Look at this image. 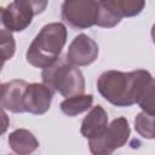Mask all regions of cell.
<instances>
[{"mask_svg": "<svg viewBox=\"0 0 155 155\" xmlns=\"http://www.w3.org/2000/svg\"><path fill=\"white\" fill-rule=\"evenodd\" d=\"M151 74L144 69L133 71L107 70L97 80V90L101 96L115 107H131L137 103L138 96Z\"/></svg>", "mask_w": 155, "mask_h": 155, "instance_id": "cell-1", "label": "cell"}, {"mask_svg": "<svg viewBox=\"0 0 155 155\" xmlns=\"http://www.w3.org/2000/svg\"><path fill=\"white\" fill-rule=\"evenodd\" d=\"M67 28L61 22L44 25L27 50V62L35 68L45 69L50 67L59 58L67 42Z\"/></svg>", "mask_w": 155, "mask_h": 155, "instance_id": "cell-2", "label": "cell"}, {"mask_svg": "<svg viewBox=\"0 0 155 155\" xmlns=\"http://www.w3.org/2000/svg\"><path fill=\"white\" fill-rule=\"evenodd\" d=\"M42 84L52 92H58L63 97H73L85 92V78L81 70L70 64L65 57H61L50 67L41 71Z\"/></svg>", "mask_w": 155, "mask_h": 155, "instance_id": "cell-3", "label": "cell"}, {"mask_svg": "<svg viewBox=\"0 0 155 155\" xmlns=\"http://www.w3.org/2000/svg\"><path fill=\"white\" fill-rule=\"evenodd\" d=\"M131 128L126 117L114 119L98 136L88 139L92 155H111L114 150L124 147L130 138Z\"/></svg>", "mask_w": 155, "mask_h": 155, "instance_id": "cell-4", "label": "cell"}, {"mask_svg": "<svg viewBox=\"0 0 155 155\" xmlns=\"http://www.w3.org/2000/svg\"><path fill=\"white\" fill-rule=\"evenodd\" d=\"M47 6V1L16 0L10 2L2 12L4 27L12 31H23L33 21V17L41 13Z\"/></svg>", "mask_w": 155, "mask_h": 155, "instance_id": "cell-5", "label": "cell"}, {"mask_svg": "<svg viewBox=\"0 0 155 155\" xmlns=\"http://www.w3.org/2000/svg\"><path fill=\"white\" fill-rule=\"evenodd\" d=\"M62 19L74 29H87L96 25L98 1L67 0L62 4Z\"/></svg>", "mask_w": 155, "mask_h": 155, "instance_id": "cell-6", "label": "cell"}, {"mask_svg": "<svg viewBox=\"0 0 155 155\" xmlns=\"http://www.w3.org/2000/svg\"><path fill=\"white\" fill-rule=\"evenodd\" d=\"M98 52V45L93 39L86 34H79L70 42L65 58L75 67H86L97 59Z\"/></svg>", "mask_w": 155, "mask_h": 155, "instance_id": "cell-7", "label": "cell"}, {"mask_svg": "<svg viewBox=\"0 0 155 155\" xmlns=\"http://www.w3.org/2000/svg\"><path fill=\"white\" fill-rule=\"evenodd\" d=\"M53 92L44 84L33 82L28 84L24 96H23V109L24 113H30L34 115L45 114L52 102Z\"/></svg>", "mask_w": 155, "mask_h": 155, "instance_id": "cell-8", "label": "cell"}, {"mask_svg": "<svg viewBox=\"0 0 155 155\" xmlns=\"http://www.w3.org/2000/svg\"><path fill=\"white\" fill-rule=\"evenodd\" d=\"M28 82L24 80H11L2 84V93L0 105L11 113H24L23 96Z\"/></svg>", "mask_w": 155, "mask_h": 155, "instance_id": "cell-9", "label": "cell"}, {"mask_svg": "<svg viewBox=\"0 0 155 155\" xmlns=\"http://www.w3.org/2000/svg\"><path fill=\"white\" fill-rule=\"evenodd\" d=\"M108 126V114L102 105L92 107L88 114L84 117L80 127L82 137L91 139L98 136Z\"/></svg>", "mask_w": 155, "mask_h": 155, "instance_id": "cell-10", "label": "cell"}, {"mask_svg": "<svg viewBox=\"0 0 155 155\" xmlns=\"http://www.w3.org/2000/svg\"><path fill=\"white\" fill-rule=\"evenodd\" d=\"M11 150L17 155H30L39 148L36 137L25 128H18L11 132L7 137Z\"/></svg>", "mask_w": 155, "mask_h": 155, "instance_id": "cell-11", "label": "cell"}, {"mask_svg": "<svg viewBox=\"0 0 155 155\" xmlns=\"http://www.w3.org/2000/svg\"><path fill=\"white\" fill-rule=\"evenodd\" d=\"M121 15L115 5V0L98 1V17L96 25L102 28H113L121 21Z\"/></svg>", "mask_w": 155, "mask_h": 155, "instance_id": "cell-12", "label": "cell"}, {"mask_svg": "<svg viewBox=\"0 0 155 155\" xmlns=\"http://www.w3.org/2000/svg\"><path fill=\"white\" fill-rule=\"evenodd\" d=\"M93 103L92 94H76L73 97L65 98L61 104L59 108L63 114L67 116H78L85 111H87Z\"/></svg>", "mask_w": 155, "mask_h": 155, "instance_id": "cell-13", "label": "cell"}, {"mask_svg": "<svg viewBox=\"0 0 155 155\" xmlns=\"http://www.w3.org/2000/svg\"><path fill=\"white\" fill-rule=\"evenodd\" d=\"M134 130L137 133L147 139H154V115L140 111L134 119Z\"/></svg>", "mask_w": 155, "mask_h": 155, "instance_id": "cell-14", "label": "cell"}, {"mask_svg": "<svg viewBox=\"0 0 155 155\" xmlns=\"http://www.w3.org/2000/svg\"><path fill=\"white\" fill-rule=\"evenodd\" d=\"M154 88H155V81L154 79H151L142 88L136 103L140 107V109L144 113H148L150 115H154Z\"/></svg>", "mask_w": 155, "mask_h": 155, "instance_id": "cell-15", "label": "cell"}, {"mask_svg": "<svg viewBox=\"0 0 155 155\" xmlns=\"http://www.w3.org/2000/svg\"><path fill=\"white\" fill-rule=\"evenodd\" d=\"M16 52V41L10 30L6 28H0V54L5 61L13 57Z\"/></svg>", "mask_w": 155, "mask_h": 155, "instance_id": "cell-16", "label": "cell"}, {"mask_svg": "<svg viewBox=\"0 0 155 155\" xmlns=\"http://www.w3.org/2000/svg\"><path fill=\"white\" fill-rule=\"evenodd\" d=\"M115 5L120 11L121 17H133L139 15L144 6L145 1L143 0H115Z\"/></svg>", "mask_w": 155, "mask_h": 155, "instance_id": "cell-17", "label": "cell"}, {"mask_svg": "<svg viewBox=\"0 0 155 155\" xmlns=\"http://www.w3.org/2000/svg\"><path fill=\"white\" fill-rule=\"evenodd\" d=\"M10 126V117L7 116L4 108L0 105V136H2Z\"/></svg>", "mask_w": 155, "mask_h": 155, "instance_id": "cell-18", "label": "cell"}, {"mask_svg": "<svg viewBox=\"0 0 155 155\" xmlns=\"http://www.w3.org/2000/svg\"><path fill=\"white\" fill-rule=\"evenodd\" d=\"M2 12H4V8L0 7V28H5L4 23H2Z\"/></svg>", "mask_w": 155, "mask_h": 155, "instance_id": "cell-19", "label": "cell"}, {"mask_svg": "<svg viewBox=\"0 0 155 155\" xmlns=\"http://www.w3.org/2000/svg\"><path fill=\"white\" fill-rule=\"evenodd\" d=\"M4 63H5V59L1 57V54H0V71H1V69H2V67H4Z\"/></svg>", "mask_w": 155, "mask_h": 155, "instance_id": "cell-20", "label": "cell"}, {"mask_svg": "<svg viewBox=\"0 0 155 155\" xmlns=\"http://www.w3.org/2000/svg\"><path fill=\"white\" fill-rule=\"evenodd\" d=\"M1 93H2V84H0V99H1Z\"/></svg>", "mask_w": 155, "mask_h": 155, "instance_id": "cell-21", "label": "cell"}]
</instances>
